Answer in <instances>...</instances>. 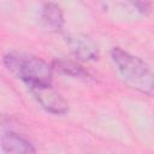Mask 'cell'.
<instances>
[{"label":"cell","mask_w":154,"mask_h":154,"mask_svg":"<svg viewBox=\"0 0 154 154\" xmlns=\"http://www.w3.org/2000/svg\"><path fill=\"white\" fill-rule=\"evenodd\" d=\"M54 66L58 71H60L61 73L69 75V76H73V77H81V78H85L88 77V73L83 70L82 66H79L78 64L70 61V60H59L54 63Z\"/></svg>","instance_id":"obj_7"},{"label":"cell","mask_w":154,"mask_h":154,"mask_svg":"<svg viewBox=\"0 0 154 154\" xmlns=\"http://www.w3.org/2000/svg\"><path fill=\"white\" fill-rule=\"evenodd\" d=\"M111 55L126 84L142 94L154 96V72L143 60L118 47L112 49Z\"/></svg>","instance_id":"obj_1"},{"label":"cell","mask_w":154,"mask_h":154,"mask_svg":"<svg viewBox=\"0 0 154 154\" xmlns=\"http://www.w3.org/2000/svg\"><path fill=\"white\" fill-rule=\"evenodd\" d=\"M4 63L29 88L51 85L52 83V67L41 58L26 53L11 52L4 57Z\"/></svg>","instance_id":"obj_2"},{"label":"cell","mask_w":154,"mask_h":154,"mask_svg":"<svg viewBox=\"0 0 154 154\" xmlns=\"http://www.w3.org/2000/svg\"><path fill=\"white\" fill-rule=\"evenodd\" d=\"M41 19L43 25L51 30H60L64 24V17L61 10L57 4L53 2H48L43 5Z\"/></svg>","instance_id":"obj_5"},{"label":"cell","mask_w":154,"mask_h":154,"mask_svg":"<svg viewBox=\"0 0 154 154\" xmlns=\"http://www.w3.org/2000/svg\"><path fill=\"white\" fill-rule=\"evenodd\" d=\"M70 45L75 54L82 59H96L97 57L95 46L85 37H73L70 40Z\"/></svg>","instance_id":"obj_6"},{"label":"cell","mask_w":154,"mask_h":154,"mask_svg":"<svg viewBox=\"0 0 154 154\" xmlns=\"http://www.w3.org/2000/svg\"><path fill=\"white\" fill-rule=\"evenodd\" d=\"M30 90L38 100V102L42 105V107L47 111L55 114H61L67 111V102L58 91H55L52 88V85L34 87L30 88Z\"/></svg>","instance_id":"obj_3"},{"label":"cell","mask_w":154,"mask_h":154,"mask_svg":"<svg viewBox=\"0 0 154 154\" xmlns=\"http://www.w3.org/2000/svg\"><path fill=\"white\" fill-rule=\"evenodd\" d=\"M1 148L4 154H36L34 147L14 132L2 134Z\"/></svg>","instance_id":"obj_4"}]
</instances>
